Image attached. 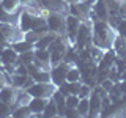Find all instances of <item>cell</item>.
<instances>
[{
    "mask_svg": "<svg viewBox=\"0 0 126 118\" xmlns=\"http://www.w3.org/2000/svg\"><path fill=\"white\" fill-rule=\"evenodd\" d=\"M117 38V30L107 21H99L92 17V43L102 50L113 47V41Z\"/></svg>",
    "mask_w": 126,
    "mask_h": 118,
    "instance_id": "6da1fadb",
    "label": "cell"
},
{
    "mask_svg": "<svg viewBox=\"0 0 126 118\" xmlns=\"http://www.w3.org/2000/svg\"><path fill=\"white\" fill-rule=\"evenodd\" d=\"M24 39V31L14 24L0 22V43L5 46H10L11 43Z\"/></svg>",
    "mask_w": 126,
    "mask_h": 118,
    "instance_id": "7a4b0ae2",
    "label": "cell"
},
{
    "mask_svg": "<svg viewBox=\"0 0 126 118\" xmlns=\"http://www.w3.org/2000/svg\"><path fill=\"white\" fill-rule=\"evenodd\" d=\"M46 25H47V29H49V31H54V33H57V35L65 36L66 16H63L60 11H47Z\"/></svg>",
    "mask_w": 126,
    "mask_h": 118,
    "instance_id": "3957f363",
    "label": "cell"
},
{
    "mask_svg": "<svg viewBox=\"0 0 126 118\" xmlns=\"http://www.w3.org/2000/svg\"><path fill=\"white\" fill-rule=\"evenodd\" d=\"M55 90H57V85L52 84V82H33L29 88H25V91L29 93L30 96L47 98V99H49Z\"/></svg>",
    "mask_w": 126,
    "mask_h": 118,
    "instance_id": "277c9868",
    "label": "cell"
},
{
    "mask_svg": "<svg viewBox=\"0 0 126 118\" xmlns=\"http://www.w3.org/2000/svg\"><path fill=\"white\" fill-rule=\"evenodd\" d=\"M92 5L93 0H80L77 3H71L68 5V13L74 14L76 17H79L82 22L85 21H92L90 19V14H92Z\"/></svg>",
    "mask_w": 126,
    "mask_h": 118,
    "instance_id": "5b68a950",
    "label": "cell"
},
{
    "mask_svg": "<svg viewBox=\"0 0 126 118\" xmlns=\"http://www.w3.org/2000/svg\"><path fill=\"white\" fill-rule=\"evenodd\" d=\"M92 44H93L92 43V21L80 22L74 46H76L77 50H80V49H85V47H90Z\"/></svg>",
    "mask_w": 126,
    "mask_h": 118,
    "instance_id": "8992f818",
    "label": "cell"
},
{
    "mask_svg": "<svg viewBox=\"0 0 126 118\" xmlns=\"http://www.w3.org/2000/svg\"><path fill=\"white\" fill-rule=\"evenodd\" d=\"M71 68V65L69 63H66V61H60V63H57V65H52L50 66V82L55 85H62L63 82L66 80V73H68V69Z\"/></svg>",
    "mask_w": 126,
    "mask_h": 118,
    "instance_id": "52a82bcc",
    "label": "cell"
},
{
    "mask_svg": "<svg viewBox=\"0 0 126 118\" xmlns=\"http://www.w3.org/2000/svg\"><path fill=\"white\" fill-rule=\"evenodd\" d=\"M80 19L76 17L74 14H66V29H65V36L68 39L69 44H74L76 43V36H77V31L79 27H80Z\"/></svg>",
    "mask_w": 126,
    "mask_h": 118,
    "instance_id": "ba28073f",
    "label": "cell"
},
{
    "mask_svg": "<svg viewBox=\"0 0 126 118\" xmlns=\"http://www.w3.org/2000/svg\"><path fill=\"white\" fill-rule=\"evenodd\" d=\"M109 6L106 3V0H94L93 5H92V14H90V19L96 17L99 21H107L109 19Z\"/></svg>",
    "mask_w": 126,
    "mask_h": 118,
    "instance_id": "9c48e42d",
    "label": "cell"
},
{
    "mask_svg": "<svg viewBox=\"0 0 126 118\" xmlns=\"http://www.w3.org/2000/svg\"><path fill=\"white\" fill-rule=\"evenodd\" d=\"M88 102H90V112H88V117H99L101 115V110H102V96L98 91L92 90L88 96Z\"/></svg>",
    "mask_w": 126,
    "mask_h": 118,
    "instance_id": "30bf717a",
    "label": "cell"
},
{
    "mask_svg": "<svg viewBox=\"0 0 126 118\" xmlns=\"http://www.w3.org/2000/svg\"><path fill=\"white\" fill-rule=\"evenodd\" d=\"M35 65L41 69H50V52L47 49H35Z\"/></svg>",
    "mask_w": 126,
    "mask_h": 118,
    "instance_id": "8fae6325",
    "label": "cell"
},
{
    "mask_svg": "<svg viewBox=\"0 0 126 118\" xmlns=\"http://www.w3.org/2000/svg\"><path fill=\"white\" fill-rule=\"evenodd\" d=\"M0 60H2L3 66H16V63L19 61V54L11 46H5L2 55H0Z\"/></svg>",
    "mask_w": 126,
    "mask_h": 118,
    "instance_id": "7c38bea8",
    "label": "cell"
},
{
    "mask_svg": "<svg viewBox=\"0 0 126 118\" xmlns=\"http://www.w3.org/2000/svg\"><path fill=\"white\" fill-rule=\"evenodd\" d=\"M17 93H19V88H16V87L8 84V85H5L2 90H0V101L14 105L16 99H17Z\"/></svg>",
    "mask_w": 126,
    "mask_h": 118,
    "instance_id": "4fadbf2b",
    "label": "cell"
},
{
    "mask_svg": "<svg viewBox=\"0 0 126 118\" xmlns=\"http://www.w3.org/2000/svg\"><path fill=\"white\" fill-rule=\"evenodd\" d=\"M47 98H36V96H32L29 101V107L33 113V117H43V110H44L46 104H47Z\"/></svg>",
    "mask_w": 126,
    "mask_h": 118,
    "instance_id": "5bb4252c",
    "label": "cell"
},
{
    "mask_svg": "<svg viewBox=\"0 0 126 118\" xmlns=\"http://www.w3.org/2000/svg\"><path fill=\"white\" fill-rule=\"evenodd\" d=\"M115 58H117V52H115L113 47H112V49L104 50L101 60L98 61V68H99V69H110L113 66V63H115Z\"/></svg>",
    "mask_w": 126,
    "mask_h": 118,
    "instance_id": "9a60e30c",
    "label": "cell"
},
{
    "mask_svg": "<svg viewBox=\"0 0 126 118\" xmlns=\"http://www.w3.org/2000/svg\"><path fill=\"white\" fill-rule=\"evenodd\" d=\"M57 36L58 35L54 33V31H47V33L41 35V36L38 38V41L35 43V49H47V47L50 46V43H52Z\"/></svg>",
    "mask_w": 126,
    "mask_h": 118,
    "instance_id": "2e32d148",
    "label": "cell"
},
{
    "mask_svg": "<svg viewBox=\"0 0 126 118\" xmlns=\"http://www.w3.org/2000/svg\"><path fill=\"white\" fill-rule=\"evenodd\" d=\"M11 117L14 118H27V117H33L30 107L27 104H19L13 107V112H11Z\"/></svg>",
    "mask_w": 126,
    "mask_h": 118,
    "instance_id": "e0dca14e",
    "label": "cell"
},
{
    "mask_svg": "<svg viewBox=\"0 0 126 118\" xmlns=\"http://www.w3.org/2000/svg\"><path fill=\"white\" fill-rule=\"evenodd\" d=\"M10 46L13 47L17 54H22V52H27V50L35 49V44H33V43H29L27 39H19V41H14V43H11Z\"/></svg>",
    "mask_w": 126,
    "mask_h": 118,
    "instance_id": "ac0fdd59",
    "label": "cell"
},
{
    "mask_svg": "<svg viewBox=\"0 0 126 118\" xmlns=\"http://www.w3.org/2000/svg\"><path fill=\"white\" fill-rule=\"evenodd\" d=\"M0 6L5 8L10 13H21L22 5L19 0H0Z\"/></svg>",
    "mask_w": 126,
    "mask_h": 118,
    "instance_id": "d6986e66",
    "label": "cell"
},
{
    "mask_svg": "<svg viewBox=\"0 0 126 118\" xmlns=\"http://www.w3.org/2000/svg\"><path fill=\"white\" fill-rule=\"evenodd\" d=\"M43 117L44 118H52V117H58V112H57V104H55V101L52 98H49V101H47L44 110H43Z\"/></svg>",
    "mask_w": 126,
    "mask_h": 118,
    "instance_id": "ffe728a7",
    "label": "cell"
},
{
    "mask_svg": "<svg viewBox=\"0 0 126 118\" xmlns=\"http://www.w3.org/2000/svg\"><path fill=\"white\" fill-rule=\"evenodd\" d=\"M76 109H77V112H79V115H80V117H88V112H90L88 98H80Z\"/></svg>",
    "mask_w": 126,
    "mask_h": 118,
    "instance_id": "44dd1931",
    "label": "cell"
},
{
    "mask_svg": "<svg viewBox=\"0 0 126 118\" xmlns=\"http://www.w3.org/2000/svg\"><path fill=\"white\" fill-rule=\"evenodd\" d=\"M66 80L68 82L80 80V69H79V66H71L68 69V73H66Z\"/></svg>",
    "mask_w": 126,
    "mask_h": 118,
    "instance_id": "7402d4cb",
    "label": "cell"
},
{
    "mask_svg": "<svg viewBox=\"0 0 126 118\" xmlns=\"http://www.w3.org/2000/svg\"><path fill=\"white\" fill-rule=\"evenodd\" d=\"M19 61L24 63V65H30V63H33L35 61V49L19 54Z\"/></svg>",
    "mask_w": 126,
    "mask_h": 118,
    "instance_id": "603a6c76",
    "label": "cell"
},
{
    "mask_svg": "<svg viewBox=\"0 0 126 118\" xmlns=\"http://www.w3.org/2000/svg\"><path fill=\"white\" fill-rule=\"evenodd\" d=\"M13 107H14V105L8 104V102H3V101H0V118H3V117H11Z\"/></svg>",
    "mask_w": 126,
    "mask_h": 118,
    "instance_id": "cb8c5ba5",
    "label": "cell"
},
{
    "mask_svg": "<svg viewBox=\"0 0 126 118\" xmlns=\"http://www.w3.org/2000/svg\"><path fill=\"white\" fill-rule=\"evenodd\" d=\"M79 99H80V98H79L77 94H68V96L65 98L66 107H77V104H79Z\"/></svg>",
    "mask_w": 126,
    "mask_h": 118,
    "instance_id": "d4e9b609",
    "label": "cell"
},
{
    "mask_svg": "<svg viewBox=\"0 0 126 118\" xmlns=\"http://www.w3.org/2000/svg\"><path fill=\"white\" fill-rule=\"evenodd\" d=\"M92 87L90 85H87V84H84V82H82V87H80V90H79V94L77 96L79 98H88L90 96V93H92Z\"/></svg>",
    "mask_w": 126,
    "mask_h": 118,
    "instance_id": "484cf974",
    "label": "cell"
},
{
    "mask_svg": "<svg viewBox=\"0 0 126 118\" xmlns=\"http://www.w3.org/2000/svg\"><path fill=\"white\" fill-rule=\"evenodd\" d=\"M118 16L121 19H126V0H118Z\"/></svg>",
    "mask_w": 126,
    "mask_h": 118,
    "instance_id": "4316f807",
    "label": "cell"
},
{
    "mask_svg": "<svg viewBox=\"0 0 126 118\" xmlns=\"http://www.w3.org/2000/svg\"><path fill=\"white\" fill-rule=\"evenodd\" d=\"M115 30H117L118 35H121V36L126 38V19H120V22H118V25H117Z\"/></svg>",
    "mask_w": 126,
    "mask_h": 118,
    "instance_id": "83f0119b",
    "label": "cell"
},
{
    "mask_svg": "<svg viewBox=\"0 0 126 118\" xmlns=\"http://www.w3.org/2000/svg\"><path fill=\"white\" fill-rule=\"evenodd\" d=\"M113 84H115V82H113V80H110V79H106V80H102L101 84H98V85H101L102 88H104L106 91L109 93L110 90H112V87H113Z\"/></svg>",
    "mask_w": 126,
    "mask_h": 118,
    "instance_id": "f1b7e54d",
    "label": "cell"
},
{
    "mask_svg": "<svg viewBox=\"0 0 126 118\" xmlns=\"http://www.w3.org/2000/svg\"><path fill=\"white\" fill-rule=\"evenodd\" d=\"M10 82H8V76H6V73L3 69H0V90L3 88L5 85H8Z\"/></svg>",
    "mask_w": 126,
    "mask_h": 118,
    "instance_id": "f546056e",
    "label": "cell"
},
{
    "mask_svg": "<svg viewBox=\"0 0 126 118\" xmlns=\"http://www.w3.org/2000/svg\"><path fill=\"white\" fill-rule=\"evenodd\" d=\"M118 88H120V91L123 93V96H126V80H120V82H118Z\"/></svg>",
    "mask_w": 126,
    "mask_h": 118,
    "instance_id": "4dcf8cb0",
    "label": "cell"
},
{
    "mask_svg": "<svg viewBox=\"0 0 126 118\" xmlns=\"http://www.w3.org/2000/svg\"><path fill=\"white\" fill-rule=\"evenodd\" d=\"M121 80H126V69L121 71Z\"/></svg>",
    "mask_w": 126,
    "mask_h": 118,
    "instance_id": "1f68e13d",
    "label": "cell"
},
{
    "mask_svg": "<svg viewBox=\"0 0 126 118\" xmlns=\"http://www.w3.org/2000/svg\"><path fill=\"white\" fill-rule=\"evenodd\" d=\"M3 49H5V44H0V55H2V52H3Z\"/></svg>",
    "mask_w": 126,
    "mask_h": 118,
    "instance_id": "d6a6232c",
    "label": "cell"
},
{
    "mask_svg": "<svg viewBox=\"0 0 126 118\" xmlns=\"http://www.w3.org/2000/svg\"><path fill=\"white\" fill-rule=\"evenodd\" d=\"M0 44H2V43H0Z\"/></svg>",
    "mask_w": 126,
    "mask_h": 118,
    "instance_id": "836d02e7",
    "label": "cell"
}]
</instances>
